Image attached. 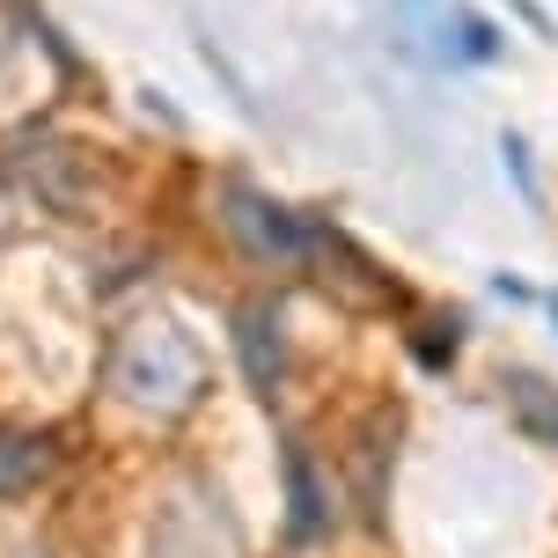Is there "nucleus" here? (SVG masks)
Masks as SVG:
<instances>
[{"label":"nucleus","instance_id":"7ed1b4c3","mask_svg":"<svg viewBox=\"0 0 558 558\" xmlns=\"http://www.w3.org/2000/svg\"><path fill=\"white\" fill-rule=\"evenodd\" d=\"M265 331H279L272 308H243V361H251L257 390H272V383H279V345H265Z\"/></svg>","mask_w":558,"mask_h":558},{"label":"nucleus","instance_id":"f257e3e1","mask_svg":"<svg viewBox=\"0 0 558 558\" xmlns=\"http://www.w3.org/2000/svg\"><path fill=\"white\" fill-rule=\"evenodd\" d=\"M206 383V361L198 345L177 324H133L125 345H118V390L147 404V412H184Z\"/></svg>","mask_w":558,"mask_h":558},{"label":"nucleus","instance_id":"39448f33","mask_svg":"<svg viewBox=\"0 0 558 558\" xmlns=\"http://www.w3.org/2000/svg\"><path fill=\"white\" fill-rule=\"evenodd\" d=\"M45 471V441H0V493H15Z\"/></svg>","mask_w":558,"mask_h":558},{"label":"nucleus","instance_id":"20e7f679","mask_svg":"<svg viewBox=\"0 0 558 558\" xmlns=\"http://www.w3.org/2000/svg\"><path fill=\"white\" fill-rule=\"evenodd\" d=\"M287 500H294V536H316V530H324V500H316V485H308L302 448L287 456Z\"/></svg>","mask_w":558,"mask_h":558},{"label":"nucleus","instance_id":"f03ea898","mask_svg":"<svg viewBox=\"0 0 558 558\" xmlns=\"http://www.w3.org/2000/svg\"><path fill=\"white\" fill-rule=\"evenodd\" d=\"M235 551H243V536H235V522L221 514L214 493H184L155 522V558H235Z\"/></svg>","mask_w":558,"mask_h":558},{"label":"nucleus","instance_id":"423d86ee","mask_svg":"<svg viewBox=\"0 0 558 558\" xmlns=\"http://www.w3.org/2000/svg\"><path fill=\"white\" fill-rule=\"evenodd\" d=\"M514 404H522V418L530 426H544L558 441V404H551V383H536V375H514Z\"/></svg>","mask_w":558,"mask_h":558}]
</instances>
